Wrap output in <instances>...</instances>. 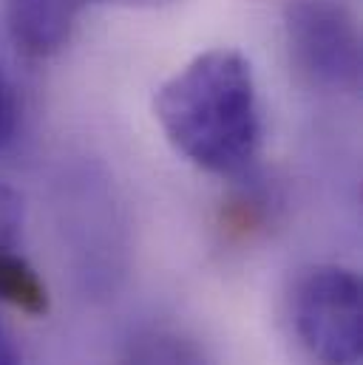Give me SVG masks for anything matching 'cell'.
<instances>
[{
    "label": "cell",
    "mask_w": 363,
    "mask_h": 365,
    "mask_svg": "<svg viewBox=\"0 0 363 365\" xmlns=\"http://www.w3.org/2000/svg\"><path fill=\"white\" fill-rule=\"evenodd\" d=\"M0 365H23V357L17 351V346L11 343V337L0 329Z\"/></svg>",
    "instance_id": "obj_8"
},
{
    "label": "cell",
    "mask_w": 363,
    "mask_h": 365,
    "mask_svg": "<svg viewBox=\"0 0 363 365\" xmlns=\"http://www.w3.org/2000/svg\"><path fill=\"white\" fill-rule=\"evenodd\" d=\"M154 116L174 145L204 173L244 176L262 150V102L253 68L236 48L193 57L154 96Z\"/></svg>",
    "instance_id": "obj_1"
},
{
    "label": "cell",
    "mask_w": 363,
    "mask_h": 365,
    "mask_svg": "<svg viewBox=\"0 0 363 365\" xmlns=\"http://www.w3.org/2000/svg\"><path fill=\"white\" fill-rule=\"evenodd\" d=\"M20 128V99H17V88L9 80L6 68L0 66V153L14 142Z\"/></svg>",
    "instance_id": "obj_7"
},
{
    "label": "cell",
    "mask_w": 363,
    "mask_h": 365,
    "mask_svg": "<svg viewBox=\"0 0 363 365\" xmlns=\"http://www.w3.org/2000/svg\"><path fill=\"white\" fill-rule=\"evenodd\" d=\"M0 303L40 317L49 312V289L23 255V198L0 182Z\"/></svg>",
    "instance_id": "obj_5"
},
{
    "label": "cell",
    "mask_w": 363,
    "mask_h": 365,
    "mask_svg": "<svg viewBox=\"0 0 363 365\" xmlns=\"http://www.w3.org/2000/svg\"><path fill=\"white\" fill-rule=\"evenodd\" d=\"M119 365H210L204 349L174 329H148L131 337Z\"/></svg>",
    "instance_id": "obj_6"
},
{
    "label": "cell",
    "mask_w": 363,
    "mask_h": 365,
    "mask_svg": "<svg viewBox=\"0 0 363 365\" xmlns=\"http://www.w3.org/2000/svg\"><path fill=\"white\" fill-rule=\"evenodd\" d=\"M292 326L318 365H361V277L344 267H312L292 286Z\"/></svg>",
    "instance_id": "obj_2"
},
{
    "label": "cell",
    "mask_w": 363,
    "mask_h": 365,
    "mask_svg": "<svg viewBox=\"0 0 363 365\" xmlns=\"http://www.w3.org/2000/svg\"><path fill=\"white\" fill-rule=\"evenodd\" d=\"M176 0H3V20L11 43L31 60L57 54L91 9H162Z\"/></svg>",
    "instance_id": "obj_4"
},
{
    "label": "cell",
    "mask_w": 363,
    "mask_h": 365,
    "mask_svg": "<svg viewBox=\"0 0 363 365\" xmlns=\"http://www.w3.org/2000/svg\"><path fill=\"white\" fill-rule=\"evenodd\" d=\"M284 31L295 68L318 88L352 93L361 86V31L338 0H289Z\"/></svg>",
    "instance_id": "obj_3"
}]
</instances>
